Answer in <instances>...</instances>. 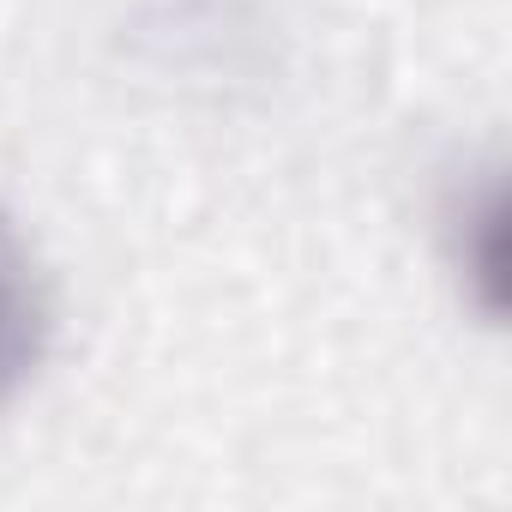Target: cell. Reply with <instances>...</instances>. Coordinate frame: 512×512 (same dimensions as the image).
<instances>
[{
  "mask_svg": "<svg viewBox=\"0 0 512 512\" xmlns=\"http://www.w3.org/2000/svg\"><path fill=\"white\" fill-rule=\"evenodd\" d=\"M61 332V302L37 235L0 199V416H7L49 368Z\"/></svg>",
  "mask_w": 512,
  "mask_h": 512,
  "instance_id": "7a4b0ae2",
  "label": "cell"
},
{
  "mask_svg": "<svg viewBox=\"0 0 512 512\" xmlns=\"http://www.w3.org/2000/svg\"><path fill=\"white\" fill-rule=\"evenodd\" d=\"M434 235L458 278V296L500 326L506 314V169L488 163H458L440 187L434 205Z\"/></svg>",
  "mask_w": 512,
  "mask_h": 512,
  "instance_id": "6da1fadb",
  "label": "cell"
}]
</instances>
